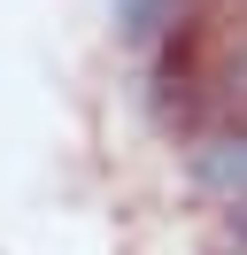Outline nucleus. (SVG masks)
<instances>
[{
    "instance_id": "f03ea898",
    "label": "nucleus",
    "mask_w": 247,
    "mask_h": 255,
    "mask_svg": "<svg viewBox=\"0 0 247 255\" xmlns=\"http://www.w3.org/2000/svg\"><path fill=\"white\" fill-rule=\"evenodd\" d=\"M116 23H124L131 47H147V39H162L178 23V0H116Z\"/></svg>"
},
{
    "instance_id": "7ed1b4c3",
    "label": "nucleus",
    "mask_w": 247,
    "mask_h": 255,
    "mask_svg": "<svg viewBox=\"0 0 247 255\" xmlns=\"http://www.w3.org/2000/svg\"><path fill=\"white\" fill-rule=\"evenodd\" d=\"M232 240L247 248V193H240V209H232Z\"/></svg>"
},
{
    "instance_id": "f257e3e1",
    "label": "nucleus",
    "mask_w": 247,
    "mask_h": 255,
    "mask_svg": "<svg viewBox=\"0 0 247 255\" xmlns=\"http://www.w3.org/2000/svg\"><path fill=\"white\" fill-rule=\"evenodd\" d=\"M193 178H201V186H216V193H247V139L201 147V155H193Z\"/></svg>"
}]
</instances>
